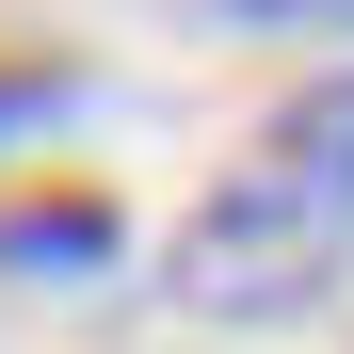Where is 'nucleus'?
Listing matches in <instances>:
<instances>
[{"instance_id": "nucleus-1", "label": "nucleus", "mask_w": 354, "mask_h": 354, "mask_svg": "<svg viewBox=\"0 0 354 354\" xmlns=\"http://www.w3.org/2000/svg\"><path fill=\"white\" fill-rule=\"evenodd\" d=\"M338 274H354V81L322 65V81H290L258 129H242V161H225L194 209H177L161 290L194 322L274 338V322L338 306Z\"/></svg>"}, {"instance_id": "nucleus-2", "label": "nucleus", "mask_w": 354, "mask_h": 354, "mask_svg": "<svg viewBox=\"0 0 354 354\" xmlns=\"http://www.w3.org/2000/svg\"><path fill=\"white\" fill-rule=\"evenodd\" d=\"M113 242H129V209H113L97 177L0 194V274H17V290H81V274H113Z\"/></svg>"}, {"instance_id": "nucleus-3", "label": "nucleus", "mask_w": 354, "mask_h": 354, "mask_svg": "<svg viewBox=\"0 0 354 354\" xmlns=\"http://www.w3.org/2000/svg\"><path fill=\"white\" fill-rule=\"evenodd\" d=\"M209 32H322V48H354V0H194Z\"/></svg>"}, {"instance_id": "nucleus-4", "label": "nucleus", "mask_w": 354, "mask_h": 354, "mask_svg": "<svg viewBox=\"0 0 354 354\" xmlns=\"http://www.w3.org/2000/svg\"><path fill=\"white\" fill-rule=\"evenodd\" d=\"M65 97H81V65H48V48H17V65H0V129H48Z\"/></svg>"}]
</instances>
